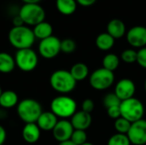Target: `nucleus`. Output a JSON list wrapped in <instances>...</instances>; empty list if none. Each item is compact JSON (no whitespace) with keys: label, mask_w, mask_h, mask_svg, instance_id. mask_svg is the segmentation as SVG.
<instances>
[{"label":"nucleus","mask_w":146,"mask_h":145,"mask_svg":"<svg viewBox=\"0 0 146 145\" xmlns=\"http://www.w3.org/2000/svg\"><path fill=\"white\" fill-rule=\"evenodd\" d=\"M8 38L9 44L17 50L32 48L36 39L33 29L25 25L13 26L9 32Z\"/></svg>","instance_id":"1"},{"label":"nucleus","mask_w":146,"mask_h":145,"mask_svg":"<svg viewBox=\"0 0 146 145\" xmlns=\"http://www.w3.org/2000/svg\"><path fill=\"white\" fill-rule=\"evenodd\" d=\"M76 82L70 72L64 69L53 72L50 78V84L52 89L61 94H68L73 91L76 86Z\"/></svg>","instance_id":"2"},{"label":"nucleus","mask_w":146,"mask_h":145,"mask_svg":"<svg viewBox=\"0 0 146 145\" xmlns=\"http://www.w3.org/2000/svg\"><path fill=\"white\" fill-rule=\"evenodd\" d=\"M16 111L19 118L26 124L36 123L38 117L43 113L41 104L32 98L21 100L17 105Z\"/></svg>","instance_id":"3"},{"label":"nucleus","mask_w":146,"mask_h":145,"mask_svg":"<svg viewBox=\"0 0 146 145\" xmlns=\"http://www.w3.org/2000/svg\"><path fill=\"white\" fill-rule=\"evenodd\" d=\"M76 109V102L72 97L65 95L55 97L50 103V111L57 118L67 120L75 114Z\"/></svg>","instance_id":"4"},{"label":"nucleus","mask_w":146,"mask_h":145,"mask_svg":"<svg viewBox=\"0 0 146 145\" xmlns=\"http://www.w3.org/2000/svg\"><path fill=\"white\" fill-rule=\"evenodd\" d=\"M121 116L131 123L143 119L145 115V107L142 102L135 97L121 101L120 105Z\"/></svg>","instance_id":"5"},{"label":"nucleus","mask_w":146,"mask_h":145,"mask_svg":"<svg viewBox=\"0 0 146 145\" xmlns=\"http://www.w3.org/2000/svg\"><path fill=\"white\" fill-rule=\"evenodd\" d=\"M25 25L36 26L44 21L45 11L38 3H25L18 13Z\"/></svg>","instance_id":"6"},{"label":"nucleus","mask_w":146,"mask_h":145,"mask_svg":"<svg viewBox=\"0 0 146 145\" xmlns=\"http://www.w3.org/2000/svg\"><path fill=\"white\" fill-rule=\"evenodd\" d=\"M15 62L16 67L23 72L33 71L38 62V57L37 53L32 49L18 50L15 56Z\"/></svg>","instance_id":"7"},{"label":"nucleus","mask_w":146,"mask_h":145,"mask_svg":"<svg viewBox=\"0 0 146 145\" xmlns=\"http://www.w3.org/2000/svg\"><path fill=\"white\" fill-rule=\"evenodd\" d=\"M91 86L98 91H103L110 88L115 81L114 72H111L104 68L96 69L89 79Z\"/></svg>","instance_id":"8"},{"label":"nucleus","mask_w":146,"mask_h":145,"mask_svg":"<svg viewBox=\"0 0 146 145\" xmlns=\"http://www.w3.org/2000/svg\"><path fill=\"white\" fill-rule=\"evenodd\" d=\"M61 52V40L56 36H50L40 40L38 44V53L45 59H53Z\"/></svg>","instance_id":"9"},{"label":"nucleus","mask_w":146,"mask_h":145,"mask_svg":"<svg viewBox=\"0 0 146 145\" xmlns=\"http://www.w3.org/2000/svg\"><path fill=\"white\" fill-rule=\"evenodd\" d=\"M127 137L131 144L144 145L146 144V121L142 119L132 123Z\"/></svg>","instance_id":"10"},{"label":"nucleus","mask_w":146,"mask_h":145,"mask_svg":"<svg viewBox=\"0 0 146 145\" xmlns=\"http://www.w3.org/2000/svg\"><path fill=\"white\" fill-rule=\"evenodd\" d=\"M127 40L128 44L134 48L146 47V27L143 26H135L127 32Z\"/></svg>","instance_id":"11"},{"label":"nucleus","mask_w":146,"mask_h":145,"mask_svg":"<svg viewBox=\"0 0 146 145\" xmlns=\"http://www.w3.org/2000/svg\"><path fill=\"white\" fill-rule=\"evenodd\" d=\"M74 129L71 122L68 120L62 119L57 121L56 126L52 130L54 138L59 143L70 140Z\"/></svg>","instance_id":"12"},{"label":"nucleus","mask_w":146,"mask_h":145,"mask_svg":"<svg viewBox=\"0 0 146 145\" xmlns=\"http://www.w3.org/2000/svg\"><path fill=\"white\" fill-rule=\"evenodd\" d=\"M136 91V86L133 80L129 79H122L117 82L115 87V94L121 101H124L133 97Z\"/></svg>","instance_id":"13"},{"label":"nucleus","mask_w":146,"mask_h":145,"mask_svg":"<svg viewBox=\"0 0 146 145\" xmlns=\"http://www.w3.org/2000/svg\"><path fill=\"white\" fill-rule=\"evenodd\" d=\"M70 122L74 130L86 131L92 125V118L91 114H88L80 110V111L75 112V114L71 117Z\"/></svg>","instance_id":"14"},{"label":"nucleus","mask_w":146,"mask_h":145,"mask_svg":"<svg viewBox=\"0 0 146 145\" xmlns=\"http://www.w3.org/2000/svg\"><path fill=\"white\" fill-rule=\"evenodd\" d=\"M57 121H58L57 117L51 111H47V112H43L40 115L38 121H36V124L38 125V126L40 128L41 131L48 132V131H52L54 129Z\"/></svg>","instance_id":"15"},{"label":"nucleus","mask_w":146,"mask_h":145,"mask_svg":"<svg viewBox=\"0 0 146 145\" xmlns=\"http://www.w3.org/2000/svg\"><path fill=\"white\" fill-rule=\"evenodd\" d=\"M40 128L36 123L26 124L22 129V138L27 144H35L40 138Z\"/></svg>","instance_id":"16"},{"label":"nucleus","mask_w":146,"mask_h":145,"mask_svg":"<svg viewBox=\"0 0 146 145\" xmlns=\"http://www.w3.org/2000/svg\"><path fill=\"white\" fill-rule=\"evenodd\" d=\"M107 32L115 39L121 38L126 34V26L121 20L113 19L107 25Z\"/></svg>","instance_id":"17"},{"label":"nucleus","mask_w":146,"mask_h":145,"mask_svg":"<svg viewBox=\"0 0 146 145\" xmlns=\"http://www.w3.org/2000/svg\"><path fill=\"white\" fill-rule=\"evenodd\" d=\"M19 103L18 95L14 91H3L0 96V106L3 109H8L15 106H17Z\"/></svg>","instance_id":"18"},{"label":"nucleus","mask_w":146,"mask_h":145,"mask_svg":"<svg viewBox=\"0 0 146 145\" xmlns=\"http://www.w3.org/2000/svg\"><path fill=\"white\" fill-rule=\"evenodd\" d=\"M33 33L36 38H38L40 40H43L44 38H47L50 36H52L53 32V27L52 26L46 21H42L36 26H34L33 29Z\"/></svg>","instance_id":"19"},{"label":"nucleus","mask_w":146,"mask_h":145,"mask_svg":"<svg viewBox=\"0 0 146 145\" xmlns=\"http://www.w3.org/2000/svg\"><path fill=\"white\" fill-rule=\"evenodd\" d=\"M15 57L7 52H0V73H9L15 68Z\"/></svg>","instance_id":"20"},{"label":"nucleus","mask_w":146,"mask_h":145,"mask_svg":"<svg viewBox=\"0 0 146 145\" xmlns=\"http://www.w3.org/2000/svg\"><path fill=\"white\" fill-rule=\"evenodd\" d=\"M76 0H56V6L59 13L63 15H73L77 9Z\"/></svg>","instance_id":"21"},{"label":"nucleus","mask_w":146,"mask_h":145,"mask_svg":"<svg viewBox=\"0 0 146 145\" xmlns=\"http://www.w3.org/2000/svg\"><path fill=\"white\" fill-rule=\"evenodd\" d=\"M115 39L108 32H103L97 37L95 43H96V46L99 50L107 51L113 48L115 44Z\"/></svg>","instance_id":"22"},{"label":"nucleus","mask_w":146,"mask_h":145,"mask_svg":"<svg viewBox=\"0 0 146 145\" xmlns=\"http://www.w3.org/2000/svg\"><path fill=\"white\" fill-rule=\"evenodd\" d=\"M69 72L76 81L84 80L89 74L88 67L83 62H77L73 65Z\"/></svg>","instance_id":"23"},{"label":"nucleus","mask_w":146,"mask_h":145,"mask_svg":"<svg viewBox=\"0 0 146 145\" xmlns=\"http://www.w3.org/2000/svg\"><path fill=\"white\" fill-rule=\"evenodd\" d=\"M119 65H120V59L115 54L113 53L108 54L103 59V68L111 72L116 70Z\"/></svg>","instance_id":"24"},{"label":"nucleus","mask_w":146,"mask_h":145,"mask_svg":"<svg viewBox=\"0 0 146 145\" xmlns=\"http://www.w3.org/2000/svg\"><path fill=\"white\" fill-rule=\"evenodd\" d=\"M132 123L128 121L127 120L124 119L123 117H120L115 120V129L117 132V133L121 134H127V132L130 130Z\"/></svg>","instance_id":"25"},{"label":"nucleus","mask_w":146,"mask_h":145,"mask_svg":"<svg viewBox=\"0 0 146 145\" xmlns=\"http://www.w3.org/2000/svg\"><path fill=\"white\" fill-rule=\"evenodd\" d=\"M108 145H131V142L127 134L116 133L110 138Z\"/></svg>","instance_id":"26"},{"label":"nucleus","mask_w":146,"mask_h":145,"mask_svg":"<svg viewBox=\"0 0 146 145\" xmlns=\"http://www.w3.org/2000/svg\"><path fill=\"white\" fill-rule=\"evenodd\" d=\"M70 140L76 145H82L87 142V134L86 131L74 130Z\"/></svg>","instance_id":"27"},{"label":"nucleus","mask_w":146,"mask_h":145,"mask_svg":"<svg viewBox=\"0 0 146 145\" xmlns=\"http://www.w3.org/2000/svg\"><path fill=\"white\" fill-rule=\"evenodd\" d=\"M121 103V101L118 98V97L115 94V92L107 94L103 100V103L106 109L115 107V106H120Z\"/></svg>","instance_id":"28"},{"label":"nucleus","mask_w":146,"mask_h":145,"mask_svg":"<svg viewBox=\"0 0 146 145\" xmlns=\"http://www.w3.org/2000/svg\"><path fill=\"white\" fill-rule=\"evenodd\" d=\"M121 60L128 64L137 62V57H138V51L133 50V49H127L125 50L121 53Z\"/></svg>","instance_id":"29"},{"label":"nucleus","mask_w":146,"mask_h":145,"mask_svg":"<svg viewBox=\"0 0 146 145\" xmlns=\"http://www.w3.org/2000/svg\"><path fill=\"white\" fill-rule=\"evenodd\" d=\"M76 49V44L75 42L71 38H65L61 41V51L69 54L73 53Z\"/></svg>","instance_id":"30"},{"label":"nucleus","mask_w":146,"mask_h":145,"mask_svg":"<svg viewBox=\"0 0 146 145\" xmlns=\"http://www.w3.org/2000/svg\"><path fill=\"white\" fill-rule=\"evenodd\" d=\"M137 62L140 67L146 68V47L139 49V50L138 51Z\"/></svg>","instance_id":"31"},{"label":"nucleus","mask_w":146,"mask_h":145,"mask_svg":"<svg viewBox=\"0 0 146 145\" xmlns=\"http://www.w3.org/2000/svg\"><path fill=\"white\" fill-rule=\"evenodd\" d=\"M93 109H94V103L92 99H86L82 102V104H81L82 111L91 114L93 111Z\"/></svg>","instance_id":"32"},{"label":"nucleus","mask_w":146,"mask_h":145,"mask_svg":"<svg viewBox=\"0 0 146 145\" xmlns=\"http://www.w3.org/2000/svg\"><path fill=\"white\" fill-rule=\"evenodd\" d=\"M107 114H108L110 118H111V119L115 121L116 119L121 117L120 106H115V107H111V108L107 109Z\"/></svg>","instance_id":"33"},{"label":"nucleus","mask_w":146,"mask_h":145,"mask_svg":"<svg viewBox=\"0 0 146 145\" xmlns=\"http://www.w3.org/2000/svg\"><path fill=\"white\" fill-rule=\"evenodd\" d=\"M76 2L80 6L90 7V6H92L97 2V0H76Z\"/></svg>","instance_id":"34"},{"label":"nucleus","mask_w":146,"mask_h":145,"mask_svg":"<svg viewBox=\"0 0 146 145\" xmlns=\"http://www.w3.org/2000/svg\"><path fill=\"white\" fill-rule=\"evenodd\" d=\"M12 22H13V25H14L13 26H21L25 25V24H24V22H23V21H22V19L20 17V15H15V16L13 18Z\"/></svg>","instance_id":"35"},{"label":"nucleus","mask_w":146,"mask_h":145,"mask_svg":"<svg viewBox=\"0 0 146 145\" xmlns=\"http://www.w3.org/2000/svg\"><path fill=\"white\" fill-rule=\"evenodd\" d=\"M6 137H7V134H6L5 129L2 126H0V145H3L6 140Z\"/></svg>","instance_id":"36"},{"label":"nucleus","mask_w":146,"mask_h":145,"mask_svg":"<svg viewBox=\"0 0 146 145\" xmlns=\"http://www.w3.org/2000/svg\"><path fill=\"white\" fill-rule=\"evenodd\" d=\"M25 3H38L41 0H22Z\"/></svg>","instance_id":"37"},{"label":"nucleus","mask_w":146,"mask_h":145,"mask_svg":"<svg viewBox=\"0 0 146 145\" xmlns=\"http://www.w3.org/2000/svg\"><path fill=\"white\" fill-rule=\"evenodd\" d=\"M58 145H76V144H74L71 140H68V141H65V142L59 143V144Z\"/></svg>","instance_id":"38"},{"label":"nucleus","mask_w":146,"mask_h":145,"mask_svg":"<svg viewBox=\"0 0 146 145\" xmlns=\"http://www.w3.org/2000/svg\"><path fill=\"white\" fill-rule=\"evenodd\" d=\"M82 145H94L93 144H91V143H88V142H86V143H85L84 144Z\"/></svg>","instance_id":"39"},{"label":"nucleus","mask_w":146,"mask_h":145,"mask_svg":"<svg viewBox=\"0 0 146 145\" xmlns=\"http://www.w3.org/2000/svg\"><path fill=\"white\" fill-rule=\"evenodd\" d=\"M145 92H146V79H145Z\"/></svg>","instance_id":"40"},{"label":"nucleus","mask_w":146,"mask_h":145,"mask_svg":"<svg viewBox=\"0 0 146 145\" xmlns=\"http://www.w3.org/2000/svg\"><path fill=\"white\" fill-rule=\"evenodd\" d=\"M2 92H3V91H2V89H1V86H0V96H1V94H2Z\"/></svg>","instance_id":"41"}]
</instances>
